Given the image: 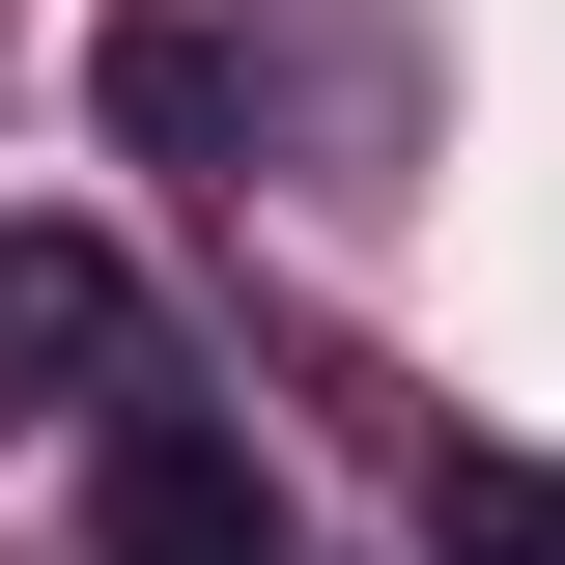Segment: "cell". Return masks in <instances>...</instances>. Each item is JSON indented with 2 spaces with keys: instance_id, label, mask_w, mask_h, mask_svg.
Listing matches in <instances>:
<instances>
[{
  "instance_id": "obj_1",
  "label": "cell",
  "mask_w": 565,
  "mask_h": 565,
  "mask_svg": "<svg viewBox=\"0 0 565 565\" xmlns=\"http://www.w3.org/2000/svg\"><path fill=\"white\" fill-rule=\"evenodd\" d=\"M85 565H282L255 424H199V396H114V424H85Z\"/></svg>"
},
{
  "instance_id": "obj_2",
  "label": "cell",
  "mask_w": 565,
  "mask_h": 565,
  "mask_svg": "<svg viewBox=\"0 0 565 565\" xmlns=\"http://www.w3.org/2000/svg\"><path fill=\"white\" fill-rule=\"evenodd\" d=\"M29 396H141V282L85 226H0V424Z\"/></svg>"
},
{
  "instance_id": "obj_3",
  "label": "cell",
  "mask_w": 565,
  "mask_h": 565,
  "mask_svg": "<svg viewBox=\"0 0 565 565\" xmlns=\"http://www.w3.org/2000/svg\"><path fill=\"white\" fill-rule=\"evenodd\" d=\"M424 565H565V452H452L424 481Z\"/></svg>"
}]
</instances>
